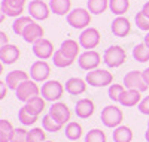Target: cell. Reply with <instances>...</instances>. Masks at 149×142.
I'll list each match as a JSON object with an SVG mask.
<instances>
[{"instance_id":"1","label":"cell","mask_w":149,"mask_h":142,"mask_svg":"<svg viewBox=\"0 0 149 142\" xmlns=\"http://www.w3.org/2000/svg\"><path fill=\"white\" fill-rule=\"evenodd\" d=\"M91 22V12L84 8H76L67 14V24L73 29H86Z\"/></svg>"},{"instance_id":"2","label":"cell","mask_w":149,"mask_h":142,"mask_svg":"<svg viewBox=\"0 0 149 142\" xmlns=\"http://www.w3.org/2000/svg\"><path fill=\"white\" fill-rule=\"evenodd\" d=\"M103 60H104V63L107 64L109 67H119L121 64L127 60L125 49L118 46V45H112V46H109L104 51Z\"/></svg>"},{"instance_id":"3","label":"cell","mask_w":149,"mask_h":142,"mask_svg":"<svg viewBox=\"0 0 149 142\" xmlns=\"http://www.w3.org/2000/svg\"><path fill=\"white\" fill-rule=\"evenodd\" d=\"M85 81L91 87H106V85H112L113 75L104 69H94L86 73Z\"/></svg>"},{"instance_id":"4","label":"cell","mask_w":149,"mask_h":142,"mask_svg":"<svg viewBox=\"0 0 149 142\" xmlns=\"http://www.w3.org/2000/svg\"><path fill=\"white\" fill-rule=\"evenodd\" d=\"M102 121L106 127H119L122 123V111L115 105H109L102 111Z\"/></svg>"},{"instance_id":"5","label":"cell","mask_w":149,"mask_h":142,"mask_svg":"<svg viewBox=\"0 0 149 142\" xmlns=\"http://www.w3.org/2000/svg\"><path fill=\"white\" fill-rule=\"evenodd\" d=\"M15 93H17V99H18V100L27 103L30 99H33V97H36V96H39L40 88L37 87L36 81L27 79V81H24V82L15 90Z\"/></svg>"},{"instance_id":"6","label":"cell","mask_w":149,"mask_h":142,"mask_svg":"<svg viewBox=\"0 0 149 142\" xmlns=\"http://www.w3.org/2000/svg\"><path fill=\"white\" fill-rule=\"evenodd\" d=\"M124 87L127 90H137V91H146L148 90V84L143 79V75L139 70H131L124 76Z\"/></svg>"},{"instance_id":"7","label":"cell","mask_w":149,"mask_h":142,"mask_svg":"<svg viewBox=\"0 0 149 142\" xmlns=\"http://www.w3.org/2000/svg\"><path fill=\"white\" fill-rule=\"evenodd\" d=\"M42 97L48 102H55L58 100L64 93V87L61 85L58 81H46L43 85H42Z\"/></svg>"},{"instance_id":"8","label":"cell","mask_w":149,"mask_h":142,"mask_svg":"<svg viewBox=\"0 0 149 142\" xmlns=\"http://www.w3.org/2000/svg\"><path fill=\"white\" fill-rule=\"evenodd\" d=\"M102 61V57L100 54L97 53V51L94 49H88L85 51V53H82L78 58V64L79 67L84 69V70H94L98 67V64H100Z\"/></svg>"},{"instance_id":"9","label":"cell","mask_w":149,"mask_h":142,"mask_svg":"<svg viewBox=\"0 0 149 142\" xmlns=\"http://www.w3.org/2000/svg\"><path fill=\"white\" fill-rule=\"evenodd\" d=\"M27 9H29L30 17L33 20H39V21L48 20L49 14H51V8L45 2H42V0H31L27 6Z\"/></svg>"},{"instance_id":"10","label":"cell","mask_w":149,"mask_h":142,"mask_svg":"<svg viewBox=\"0 0 149 142\" xmlns=\"http://www.w3.org/2000/svg\"><path fill=\"white\" fill-rule=\"evenodd\" d=\"M79 44L82 48H85L86 51L88 49H93L95 48L98 44H100V33H98L97 29H93V27H86L81 36H79Z\"/></svg>"},{"instance_id":"11","label":"cell","mask_w":149,"mask_h":142,"mask_svg":"<svg viewBox=\"0 0 149 142\" xmlns=\"http://www.w3.org/2000/svg\"><path fill=\"white\" fill-rule=\"evenodd\" d=\"M24 5L26 0H2V14L8 17L18 18L24 12Z\"/></svg>"},{"instance_id":"12","label":"cell","mask_w":149,"mask_h":142,"mask_svg":"<svg viewBox=\"0 0 149 142\" xmlns=\"http://www.w3.org/2000/svg\"><path fill=\"white\" fill-rule=\"evenodd\" d=\"M33 53L37 58L40 60H48L54 56V46L51 44V41L45 39V37H42V39L36 41L33 44Z\"/></svg>"},{"instance_id":"13","label":"cell","mask_w":149,"mask_h":142,"mask_svg":"<svg viewBox=\"0 0 149 142\" xmlns=\"http://www.w3.org/2000/svg\"><path fill=\"white\" fill-rule=\"evenodd\" d=\"M49 73H51V67H49V64L46 61H43V60L33 63L31 67H30V76H31V79L36 81V82L46 81Z\"/></svg>"},{"instance_id":"14","label":"cell","mask_w":149,"mask_h":142,"mask_svg":"<svg viewBox=\"0 0 149 142\" xmlns=\"http://www.w3.org/2000/svg\"><path fill=\"white\" fill-rule=\"evenodd\" d=\"M49 115L55 121H58L61 124H66L70 120V109L67 108L66 103L57 102V103H52V106L49 108Z\"/></svg>"},{"instance_id":"15","label":"cell","mask_w":149,"mask_h":142,"mask_svg":"<svg viewBox=\"0 0 149 142\" xmlns=\"http://www.w3.org/2000/svg\"><path fill=\"white\" fill-rule=\"evenodd\" d=\"M19 48L15 45L6 44L0 46V60L3 64H14L19 58Z\"/></svg>"},{"instance_id":"16","label":"cell","mask_w":149,"mask_h":142,"mask_svg":"<svg viewBox=\"0 0 149 142\" xmlns=\"http://www.w3.org/2000/svg\"><path fill=\"white\" fill-rule=\"evenodd\" d=\"M131 32V24L127 18L124 17H116L112 22V33L118 37H125Z\"/></svg>"},{"instance_id":"17","label":"cell","mask_w":149,"mask_h":142,"mask_svg":"<svg viewBox=\"0 0 149 142\" xmlns=\"http://www.w3.org/2000/svg\"><path fill=\"white\" fill-rule=\"evenodd\" d=\"M22 37H24V41L29 42V44H34L36 41L42 39V37H43V29H42V25H39L37 22L33 21L31 24L27 25V29L24 30Z\"/></svg>"},{"instance_id":"18","label":"cell","mask_w":149,"mask_h":142,"mask_svg":"<svg viewBox=\"0 0 149 142\" xmlns=\"http://www.w3.org/2000/svg\"><path fill=\"white\" fill-rule=\"evenodd\" d=\"M27 79H29V75L24 70H12L6 75V84H8V88H10V90H17Z\"/></svg>"},{"instance_id":"19","label":"cell","mask_w":149,"mask_h":142,"mask_svg":"<svg viewBox=\"0 0 149 142\" xmlns=\"http://www.w3.org/2000/svg\"><path fill=\"white\" fill-rule=\"evenodd\" d=\"M74 112L79 118H90L93 112H94V103L90 99H81L76 103V108H74Z\"/></svg>"},{"instance_id":"20","label":"cell","mask_w":149,"mask_h":142,"mask_svg":"<svg viewBox=\"0 0 149 142\" xmlns=\"http://www.w3.org/2000/svg\"><path fill=\"white\" fill-rule=\"evenodd\" d=\"M119 103L125 108L139 105L140 103V91H137V90H125L119 97Z\"/></svg>"},{"instance_id":"21","label":"cell","mask_w":149,"mask_h":142,"mask_svg":"<svg viewBox=\"0 0 149 142\" xmlns=\"http://www.w3.org/2000/svg\"><path fill=\"white\" fill-rule=\"evenodd\" d=\"M49 8H51L52 14L63 17L70 12L72 0H49Z\"/></svg>"},{"instance_id":"22","label":"cell","mask_w":149,"mask_h":142,"mask_svg":"<svg viewBox=\"0 0 149 142\" xmlns=\"http://www.w3.org/2000/svg\"><path fill=\"white\" fill-rule=\"evenodd\" d=\"M85 90H86V81H84L81 78H70L66 82V91L73 96L85 93Z\"/></svg>"},{"instance_id":"23","label":"cell","mask_w":149,"mask_h":142,"mask_svg":"<svg viewBox=\"0 0 149 142\" xmlns=\"http://www.w3.org/2000/svg\"><path fill=\"white\" fill-rule=\"evenodd\" d=\"M24 106H26V109H27L31 115L39 117V115L42 114V111L45 109V99L40 97V96H36V97L30 99Z\"/></svg>"},{"instance_id":"24","label":"cell","mask_w":149,"mask_h":142,"mask_svg":"<svg viewBox=\"0 0 149 142\" xmlns=\"http://www.w3.org/2000/svg\"><path fill=\"white\" fill-rule=\"evenodd\" d=\"M79 45L81 44H78L76 41H73V39H66L63 44H61L60 49L63 51L67 57H70L72 60H74V58L78 57V53H79Z\"/></svg>"},{"instance_id":"25","label":"cell","mask_w":149,"mask_h":142,"mask_svg":"<svg viewBox=\"0 0 149 142\" xmlns=\"http://www.w3.org/2000/svg\"><path fill=\"white\" fill-rule=\"evenodd\" d=\"M130 8V0H109V9L112 14L122 17Z\"/></svg>"},{"instance_id":"26","label":"cell","mask_w":149,"mask_h":142,"mask_svg":"<svg viewBox=\"0 0 149 142\" xmlns=\"http://www.w3.org/2000/svg\"><path fill=\"white\" fill-rule=\"evenodd\" d=\"M133 132L127 126H119L113 132V142H131Z\"/></svg>"},{"instance_id":"27","label":"cell","mask_w":149,"mask_h":142,"mask_svg":"<svg viewBox=\"0 0 149 142\" xmlns=\"http://www.w3.org/2000/svg\"><path fill=\"white\" fill-rule=\"evenodd\" d=\"M86 8L91 14L100 15L109 8V0H88L86 2Z\"/></svg>"},{"instance_id":"28","label":"cell","mask_w":149,"mask_h":142,"mask_svg":"<svg viewBox=\"0 0 149 142\" xmlns=\"http://www.w3.org/2000/svg\"><path fill=\"white\" fill-rule=\"evenodd\" d=\"M15 129L8 120H0V142H10Z\"/></svg>"},{"instance_id":"29","label":"cell","mask_w":149,"mask_h":142,"mask_svg":"<svg viewBox=\"0 0 149 142\" xmlns=\"http://www.w3.org/2000/svg\"><path fill=\"white\" fill-rule=\"evenodd\" d=\"M33 22V18L31 17H18L14 24H12V30H14L15 34L18 36H22L24 34V30L27 29V25Z\"/></svg>"},{"instance_id":"30","label":"cell","mask_w":149,"mask_h":142,"mask_svg":"<svg viewBox=\"0 0 149 142\" xmlns=\"http://www.w3.org/2000/svg\"><path fill=\"white\" fill-rule=\"evenodd\" d=\"M133 57L140 63H145L149 60V46L145 44H137L133 48Z\"/></svg>"},{"instance_id":"31","label":"cell","mask_w":149,"mask_h":142,"mask_svg":"<svg viewBox=\"0 0 149 142\" xmlns=\"http://www.w3.org/2000/svg\"><path fill=\"white\" fill-rule=\"evenodd\" d=\"M82 136V126L78 123H69L66 127V138L69 141H79V138Z\"/></svg>"},{"instance_id":"32","label":"cell","mask_w":149,"mask_h":142,"mask_svg":"<svg viewBox=\"0 0 149 142\" xmlns=\"http://www.w3.org/2000/svg\"><path fill=\"white\" fill-rule=\"evenodd\" d=\"M52 61H54V64H55L57 67H69L74 60H72L70 57H67L61 49H57L55 53H54V56H52Z\"/></svg>"},{"instance_id":"33","label":"cell","mask_w":149,"mask_h":142,"mask_svg":"<svg viewBox=\"0 0 149 142\" xmlns=\"http://www.w3.org/2000/svg\"><path fill=\"white\" fill-rule=\"evenodd\" d=\"M42 124H43V129L46 132H51V133H55V132H60L61 129H63L64 124H61L58 121H55L51 115H45V117L42 118Z\"/></svg>"},{"instance_id":"34","label":"cell","mask_w":149,"mask_h":142,"mask_svg":"<svg viewBox=\"0 0 149 142\" xmlns=\"http://www.w3.org/2000/svg\"><path fill=\"white\" fill-rule=\"evenodd\" d=\"M18 120H19L24 126H31V124H34V123L37 121V117H36V115H31V114L26 109V106H22V108L18 111Z\"/></svg>"},{"instance_id":"35","label":"cell","mask_w":149,"mask_h":142,"mask_svg":"<svg viewBox=\"0 0 149 142\" xmlns=\"http://www.w3.org/2000/svg\"><path fill=\"white\" fill-rule=\"evenodd\" d=\"M85 142H106V135L100 129H93L86 133Z\"/></svg>"},{"instance_id":"36","label":"cell","mask_w":149,"mask_h":142,"mask_svg":"<svg viewBox=\"0 0 149 142\" xmlns=\"http://www.w3.org/2000/svg\"><path fill=\"white\" fill-rule=\"evenodd\" d=\"M124 91H125V87H124V85L112 84V85H109L107 96H109V99H112L113 102H119V97H121V94H122Z\"/></svg>"},{"instance_id":"37","label":"cell","mask_w":149,"mask_h":142,"mask_svg":"<svg viewBox=\"0 0 149 142\" xmlns=\"http://www.w3.org/2000/svg\"><path fill=\"white\" fill-rule=\"evenodd\" d=\"M27 142H45V132L40 127H34L29 132Z\"/></svg>"},{"instance_id":"38","label":"cell","mask_w":149,"mask_h":142,"mask_svg":"<svg viewBox=\"0 0 149 142\" xmlns=\"http://www.w3.org/2000/svg\"><path fill=\"white\" fill-rule=\"evenodd\" d=\"M134 21H136V25L140 29V30H145V32H149V17H146L143 12H137L134 17Z\"/></svg>"},{"instance_id":"39","label":"cell","mask_w":149,"mask_h":142,"mask_svg":"<svg viewBox=\"0 0 149 142\" xmlns=\"http://www.w3.org/2000/svg\"><path fill=\"white\" fill-rule=\"evenodd\" d=\"M27 136H29V132L26 129H15L10 142H27Z\"/></svg>"},{"instance_id":"40","label":"cell","mask_w":149,"mask_h":142,"mask_svg":"<svg viewBox=\"0 0 149 142\" xmlns=\"http://www.w3.org/2000/svg\"><path fill=\"white\" fill-rule=\"evenodd\" d=\"M139 111L142 112V114H145V115H149V96H146L143 100H140V103H139Z\"/></svg>"},{"instance_id":"41","label":"cell","mask_w":149,"mask_h":142,"mask_svg":"<svg viewBox=\"0 0 149 142\" xmlns=\"http://www.w3.org/2000/svg\"><path fill=\"white\" fill-rule=\"evenodd\" d=\"M6 82L5 81H0V99H5L6 96Z\"/></svg>"},{"instance_id":"42","label":"cell","mask_w":149,"mask_h":142,"mask_svg":"<svg viewBox=\"0 0 149 142\" xmlns=\"http://www.w3.org/2000/svg\"><path fill=\"white\" fill-rule=\"evenodd\" d=\"M0 41H2V45L8 44V34L5 32H0Z\"/></svg>"},{"instance_id":"43","label":"cell","mask_w":149,"mask_h":142,"mask_svg":"<svg viewBox=\"0 0 149 142\" xmlns=\"http://www.w3.org/2000/svg\"><path fill=\"white\" fill-rule=\"evenodd\" d=\"M142 75H143V79H145V82L149 85V67H148V69H145V70L142 72Z\"/></svg>"},{"instance_id":"44","label":"cell","mask_w":149,"mask_h":142,"mask_svg":"<svg viewBox=\"0 0 149 142\" xmlns=\"http://www.w3.org/2000/svg\"><path fill=\"white\" fill-rule=\"evenodd\" d=\"M142 12L146 15V17H149V2H146L145 5H143V8H142Z\"/></svg>"},{"instance_id":"45","label":"cell","mask_w":149,"mask_h":142,"mask_svg":"<svg viewBox=\"0 0 149 142\" xmlns=\"http://www.w3.org/2000/svg\"><path fill=\"white\" fill-rule=\"evenodd\" d=\"M143 44L149 46V32H148V33L145 34V39H143Z\"/></svg>"},{"instance_id":"46","label":"cell","mask_w":149,"mask_h":142,"mask_svg":"<svg viewBox=\"0 0 149 142\" xmlns=\"http://www.w3.org/2000/svg\"><path fill=\"white\" fill-rule=\"evenodd\" d=\"M145 138H146V141H148V142H149V130H148V132H146V133H145Z\"/></svg>"},{"instance_id":"47","label":"cell","mask_w":149,"mask_h":142,"mask_svg":"<svg viewBox=\"0 0 149 142\" xmlns=\"http://www.w3.org/2000/svg\"><path fill=\"white\" fill-rule=\"evenodd\" d=\"M148 130H149V121H148Z\"/></svg>"},{"instance_id":"48","label":"cell","mask_w":149,"mask_h":142,"mask_svg":"<svg viewBox=\"0 0 149 142\" xmlns=\"http://www.w3.org/2000/svg\"><path fill=\"white\" fill-rule=\"evenodd\" d=\"M45 142H52V141H45Z\"/></svg>"},{"instance_id":"49","label":"cell","mask_w":149,"mask_h":142,"mask_svg":"<svg viewBox=\"0 0 149 142\" xmlns=\"http://www.w3.org/2000/svg\"><path fill=\"white\" fill-rule=\"evenodd\" d=\"M72 142H76V141H72ZM78 142H79V141H78Z\"/></svg>"}]
</instances>
